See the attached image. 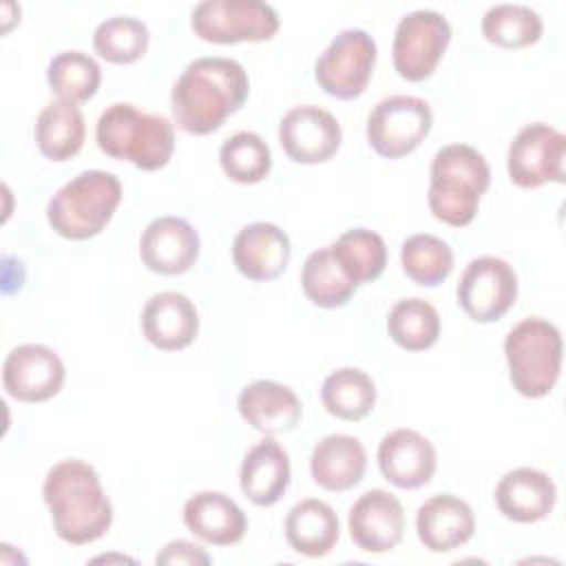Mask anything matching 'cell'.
Here are the masks:
<instances>
[{
    "label": "cell",
    "mask_w": 566,
    "mask_h": 566,
    "mask_svg": "<svg viewBox=\"0 0 566 566\" xmlns=\"http://www.w3.org/2000/svg\"><path fill=\"white\" fill-rule=\"evenodd\" d=\"M250 93V80L241 62L203 55L186 64L170 91V108L177 126L190 135H210L234 115Z\"/></svg>",
    "instance_id": "cell-1"
},
{
    "label": "cell",
    "mask_w": 566,
    "mask_h": 566,
    "mask_svg": "<svg viewBox=\"0 0 566 566\" xmlns=\"http://www.w3.org/2000/svg\"><path fill=\"white\" fill-rule=\"evenodd\" d=\"M42 497L55 535L71 544H91L113 524V504L97 471L77 458L53 464L42 482Z\"/></svg>",
    "instance_id": "cell-2"
},
{
    "label": "cell",
    "mask_w": 566,
    "mask_h": 566,
    "mask_svg": "<svg viewBox=\"0 0 566 566\" xmlns=\"http://www.w3.org/2000/svg\"><path fill=\"white\" fill-rule=\"evenodd\" d=\"M489 184L491 168L478 148L469 144H447L431 159L429 210L447 226H469L478 214L480 197L486 192Z\"/></svg>",
    "instance_id": "cell-3"
},
{
    "label": "cell",
    "mask_w": 566,
    "mask_h": 566,
    "mask_svg": "<svg viewBox=\"0 0 566 566\" xmlns=\"http://www.w3.org/2000/svg\"><path fill=\"white\" fill-rule=\"evenodd\" d=\"M95 142L113 159L130 161L142 170H159L172 157L175 130L164 115L113 102L95 124Z\"/></svg>",
    "instance_id": "cell-4"
},
{
    "label": "cell",
    "mask_w": 566,
    "mask_h": 566,
    "mask_svg": "<svg viewBox=\"0 0 566 566\" xmlns=\"http://www.w3.org/2000/svg\"><path fill=\"white\" fill-rule=\"evenodd\" d=\"M119 201L122 184L113 172L84 170L51 195L46 221L60 237L84 241L108 226Z\"/></svg>",
    "instance_id": "cell-5"
},
{
    "label": "cell",
    "mask_w": 566,
    "mask_h": 566,
    "mask_svg": "<svg viewBox=\"0 0 566 566\" xmlns=\"http://www.w3.org/2000/svg\"><path fill=\"white\" fill-rule=\"evenodd\" d=\"M562 334L546 318L528 316L504 338V356L513 389L524 398H544L562 371Z\"/></svg>",
    "instance_id": "cell-6"
},
{
    "label": "cell",
    "mask_w": 566,
    "mask_h": 566,
    "mask_svg": "<svg viewBox=\"0 0 566 566\" xmlns=\"http://www.w3.org/2000/svg\"><path fill=\"white\" fill-rule=\"evenodd\" d=\"M279 24L276 9L263 0H201L190 11L195 35L214 44L263 42Z\"/></svg>",
    "instance_id": "cell-7"
},
{
    "label": "cell",
    "mask_w": 566,
    "mask_h": 566,
    "mask_svg": "<svg viewBox=\"0 0 566 566\" xmlns=\"http://www.w3.org/2000/svg\"><path fill=\"white\" fill-rule=\"evenodd\" d=\"M376 55V42L365 29H343L316 57L314 80L336 99H356L371 80Z\"/></svg>",
    "instance_id": "cell-8"
},
{
    "label": "cell",
    "mask_w": 566,
    "mask_h": 566,
    "mask_svg": "<svg viewBox=\"0 0 566 566\" xmlns=\"http://www.w3.org/2000/svg\"><path fill=\"white\" fill-rule=\"evenodd\" d=\"M433 113L427 99L416 95H391L380 99L367 117V142L387 159L413 153L431 133Z\"/></svg>",
    "instance_id": "cell-9"
},
{
    "label": "cell",
    "mask_w": 566,
    "mask_h": 566,
    "mask_svg": "<svg viewBox=\"0 0 566 566\" xmlns=\"http://www.w3.org/2000/svg\"><path fill=\"white\" fill-rule=\"evenodd\" d=\"M449 42H451V24L440 11H433V9L409 11L400 18L394 33V44H391L394 69L407 82H422L436 71Z\"/></svg>",
    "instance_id": "cell-10"
},
{
    "label": "cell",
    "mask_w": 566,
    "mask_h": 566,
    "mask_svg": "<svg viewBox=\"0 0 566 566\" xmlns=\"http://www.w3.org/2000/svg\"><path fill=\"white\" fill-rule=\"evenodd\" d=\"M566 137L544 122L526 124L513 137L506 153V170L515 186L539 188L548 181L564 184Z\"/></svg>",
    "instance_id": "cell-11"
},
{
    "label": "cell",
    "mask_w": 566,
    "mask_h": 566,
    "mask_svg": "<svg viewBox=\"0 0 566 566\" xmlns=\"http://www.w3.org/2000/svg\"><path fill=\"white\" fill-rule=\"evenodd\" d=\"M517 298V274L500 256L484 254L467 263L458 283V305L475 323L502 318Z\"/></svg>",
    "instance_id": "cell-12"
},
{
    "label": "cell",
    "mask_w": 566,
    "mask_h": 566,
    "mask_svg": "<svg viewBox=\"0 0 566 566\" xmlns=\"http://www.w3.org/2000/svg\"><path fill=\"white\" fill-rule=\"evenodd\" d=\"M66 378V369L55 349L40 343L13 347L2 363V385L20 402H44L53 398Z\"/></svg>",
    "instance_id": "cell-13"
},
{
    "label": "cell",
    "mask_w": 566,
    "mask_h": 566,
    "mask_svg": "<svg viewBox=\"0 0 566 566\" xmlns=\"http://www.w3.org/2000/svg\"><path fill=\"white\" fill-rule=\"evenodd\" d=\"M279 142L292 161L323 164L340 148L343 130L329 111L314 104H301L281 117Z\"/></svg>",
    "instance_id": "cell-14"
},
{
    "label": "cell",
    "mask_w": 566,
    "mask_h": 566,
    "mask_svg": "<svg viewBox=\"0 0 566 566\" xmlns=\"http://www.w3.org/2000/svg\"><path fill=\"white\" fill-rule=\"evenodd\" d=\"M347 526L354 544L365 553H389L405 535V509L400 500L385 491L363 493L349 509Z\"/></svg>",
    "instance_id": "cell-15"
},
{
    "label": "cell",
    "mask_w": 566,
    "mask_h": 566,
    "mask_svg": "<svg viewBox=\"0 0 566 566\" xmlns=\"http://www.w3.org/2000/svg\"><path fill=\"white\" fill-rule=\"evenodd\" d=\"M139 256L142 263L155 274H184L199 256V234L184 217H157L139 237Z\"/></svg>",
    "instance_id": "cell-16"
},
{
    "label": "cell",
    "mask_w": 566,
    "mask_h": 566,
    "mask_svg": "<svg viewBox=\"0 0 566 566\" xmlns=\"http://www.w3.org/2000/svg\"><path fill=\"white\" fill-rule=\"evenodd\" d=\"M436 449L416 429H394L378 444V469L398 489H420L436 473Z\"/></svg>",
    "instance_id": "cell-17"
},
{
    "label": "cell",
    "mask_w": 566,
    "mask_h": 566,
    "mask_svg": "<svg viewBox=\"0 0 566 566\" xmlns=\"http://www.w3.org/2000/svg\"><path fill=\"white\" fill-rule=\"evenodd\" d=\"M290 259V237L270 221L243 226L232 241V261L250 281H272L281 276Z\"/></svg>",
    "instance_id": "cell-18"
},
{
    "label": "cell",
    "mask_w": 566,
    "mask_h": 566,
    "mask_svg": "<svg viewBox=\"0 0 566 566\" xmlns=\"http://www.w3.org/2000/svg\"><path fill=\"white\" fill-rule=\"evenodd\" d=\"M418 539L431 553H449L464 546L475 533V515L467 500L438 493L416 511Z\"/></svg>",
    "instance_id": "cell-19"
},
{
    "label": "cell",
    "mask_w": 566,
    "mask_h": 566,
    "mask_svg": "<svg viewBox=\"0 0 566 566\" xmlns=\"http://www.w3.org/2000/svg\"><path fill=\"white\" fill-rule=\"evenodd\" d=\"M142 329L153 347L161 352H177L197 338L199 312L181 292H157L142 310Z\"/></svg>",
    "instance_id": "cell-20"
},
{
    "label": "cell",
    "mask_w": 566,
    "mask_h": 566,
    "mask_svg": "<svg viewBox=\"0 0 566 566\" xmlns=\"http://www.w3.org/2000/svg\"><path fill=\"white\" fill-rule=\"evenodd\" d=\"M557 502V486L546 471L517 467L506 471L495 486L500 513L517 524H533L551 515Z\"/></svg>",
    "instance_id": "cell-21"
},
{
    "label": "cell",
    "mask_w": 566,
    "mask_h": 566,
    "mask_svg": "<svg viewBox=\"0 0 566 566\" xmlns=\"http://www.w3.org/2000/svg\"><path fill=\"white\" fill-rule=\"evenodd\" d=\"M241 418L265 436L290 433L303 413L298 396L281 382L254 380L245 385L237 398Z\"/></svg>",
    "instance_id": "cell-22"
},
{
    "label": "cell",
    "mask_w": 566,
    "mask_h": 566,
    "mask_svg": "<svg viewBox=\"0 0 566 566\" xmlns=\"http://www.w3.org/2000/svg\"><path fill=\"white\" fill-rule=\"evenodd\" d=\"M184 524L199 539L230 546L243 539L248 517L243 509L221 491H199L184 504Z\"/></svg>",
    "instance_id": "cell-23"
},
{
    "label": "cell",
    "mask_w": 566,
    "mask_h": 566,
    "mask_svg": "<svg viewBox=\"0 0 566 566\" xmlns=\"http://www.w3.org/2000/svg\"><path fill=\"white\" fill-rule=\"evenodd\" d=\"M367 469V453L358 438L347 433H329L321 438L310 455L312 480L332 493L354 489Z\"/></svg>",
    "instance_id": "cell-24"
},
{
    "label": "cell",
    "mask_w": 566,
    "mask_h": 566,
    "mask_svg": "<svg viewBox=\"0 0 566 566\" xmlns=\"http://www.w3.org/2000/svg\"><path fill=\"white\" fill-rule=\"evenodd\" d=\"M292 469L287 451L265 438L248 449L239 469V484L243 495L256 506L276 504L290 486Z\"/></svg>",
    "instance_id": "cell-25"
},
{
    "label": "cell",
    "mask_w": 566,
    "mask_h": 566,
    "mask_svg": "<svg viewBox=\"0 0 566 566\" xmlns=\"http://www.w3.org/2000/svg\"><path fill=\"white\" fill-rule=\"evenodd\" d=\"M340 537L336 511L316 497L296 502L285 517V539L292 551L305 557L327 555Z\"/></svg>",
    "instance_id": "cell-26"
},
{
    "label": "cell",
    "mask_w": 566,
    "mask_h": 566,
    "mask_svg": "<svg viewBox=\"0 0 566 566\" xmlns=\"http://www.w3.org/2000/svg\"><path fill=\"white\" fill-rule=\"evenodd\" d=\"M33 137L40 153L46 159L66 161L75 157L84 146V137H86L84 115L77 108V104L64 102V99L49 102L35 119Z\"/></svg>",
    "instance_id": "cell-27"
},
{
    "label": "cell",
    "mask_w": 566,
    "mask_h": 566,
    "mask_svg": "<svg viewBox=\"0 0 566 566\" xmlns=\"http://www.w3.org/2000/svg\"><path fill=\"white\" fill-rule=\"evenodd\" d=\"M376 385L369 374L358 367H340L327 374L321 385V400L327 413L356 422L376 405Z\"/></svg>",
    "instance_id": "cell-28"
},
{
    "label": "cell",
    "mask_w": 566,
    "mask_h": 566,
    "mask_svg": "<svg viewBox=\"0 0 566 566\" xmlns=\"http://www.w3.org/2000/svg\"><path fill=\"white\" fill-rule=\"evenodd\" d=\"M301 287L305 296L325 310L343 307L356 292V283L345 274L329 245L307 254L301 270Z\"/></svg>",
    "instance_id": "cell-29"
},
{
    "label": "cell",
    "mask_w": 566,
    "mask_h": 566,
    "mask_svg": "<svg viewBox=\"0 0 566 566\" xmlns=\"http://www.w3.org/2000/svg\"><path fill=\"white\" fill-rule=\"evenodd\" d=\"M387 332L398 347L407 352H424L433 347L440 336V314L424 298H402L389 310Z\"/></svg>",
    "instance_id": "cell-30"
},
{
    "label": "cell",
    "mask_w": 566,
    "mask_h": 566,
    "mask_svg": "<svg viewBox=\"0 0 566 566\" xmlns=\"http://www.w3.org/2000/svg\"><path fill=\"white\" fill-rule=\"evenodd\" d=\"M329 248L345 274L356 285L371 283L385 272L387 245L382 237L374 230L352 228L343 232Z\"/></svg>",
    "instance_id": "cell-31"
},
{
    "label": "cell",
    "mask_w": 566,
    "mask_h": 566,
    "mask_svg": "<svg viewBox=\"0 0 566 566\" xmlns=\"http://www.w3.org/2000/svg\"><path fill=\"white\" fill-rule=\"evenodd\" d=\"M544 22L539 13L526 4L500 2L484 11L482 35L500 49L531 46L542 38Z\"/></svg>",
    "instance_id": "cell-32"
},
{
    "label": "cell",
    "mask_w": 566,
    "mask_h": 566,
    "mask_svg": "<svg viewBox=\"0 0 566 566\" xmlns=\"http://www.w3.org/2000/svg\"><path fill=\"white\" fill-rule=\"evenodd\" d=\"M46 82L57 99L82 104L97 93L102 82V69L84 51H62L49 62Z\"/></svg>",
    "instance_id": "cell-33"
},
{
    "label": "cell",
    "mask_w": 566,
    "mask_h": 566,
    "mask_svg": "<svg viewBox=\"0 0 566 566\" xmlns=\"http://www.w3.org/2000/svg\"><path fill=\"white\" fill-rule=\"evenodd\" d=\"M400 265L413 283L436 287L453 270V250L436 234H411L400 245Z\"/></svg>",
    "instance_id": "cell-34"
},
{
    "label": "cell",
    "mask_w": 566,
    "mask_h": 566,
    "mask_svg": "<svg viewBox=\"0 0 566 566\" xmlns=\"http://www.w3.org/2000/svg\"><path fill=\"white\" fill-rule=\"evenodd\" d=\"M219 164L232 181L259 184L270 175L272 153L259 133L239 130L221 144Z\"/></svg>",
    "instance_id": "cell-35"
},
{
    "label": "cell",
    "mask_w": 566,
    "mask_h": 566,
    "mask_svg": "<svg viewBox=\"0 0 566 566\" xmlns=\"http://www.w3.org/2000/svg\"><path fill=\"white\" fill-rule=\"evenodd\" d=\"M150 42L148 27L133 15H115L102 20L93 31L97 55L111 64L137 62Z\"/></svg>",
    "instance_id": "cell-36"
},
{
    "label": "cell",
    "mask_w": 566,
    "mask_h": 566,
    "mask_svg": "<svg viewBox=\"0 0 566 566\" xmlns=\"http://www.w3.org/2000/svg\"><path fill=\"white\" fill-rule=\"evenodd\" d=\"M157 564H168V566H197V564H210V555L195 542L188 539H172L168 542L155 557Z\"/></svg>",
    "instance_id": "cell-37"
}]
</instances>
